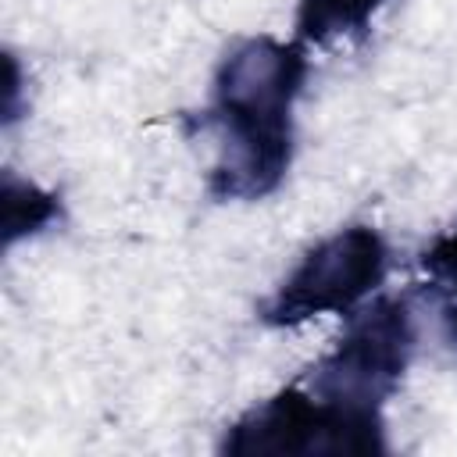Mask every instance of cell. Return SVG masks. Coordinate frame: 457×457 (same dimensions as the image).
Instances as JSON below:
<instances>
[{
  "label": "cell",
  "instance_id": "1",
  "mask_svg": "<svg viewBox=\"0 0 457 457\" xmlns=\"http://www.w3.org/2000/svg\"><path fill=\"white\" fill-rule=\"evenodd\" d=\"M307 82L300 43L250 36L218 71L207 125L218 132V161L207 175L214 200H261L293 164V104Z\"/></svg>",
  "mask_w": 457,
  "mask_h": 457
},
{
  "label": "cell",
  "instance_id": "2",
  "mask_svg": "<svg viewBox=\"0 0 457 457\" xmlns=\"http://www.w3.org/2000/svg\"><path fill=\"white\" fill-rule=\"evenodd\" d=\"M218 450L225 457H382V414L346 411L307 393L300 382L239 414Z\"/></svg>",
  "mask_w": 457,
  "mask_h": 457
},
{
  "label": "cell",
  "instance_id": "3",
  "mask_svg": "<svg viewBox=\"0 0 457 457\" xmlns=\"http://www.w3.org/2000/svg\"><path fill=\"white\" fill-rule=\"evenodd\" d=\"M414 314L407 300L382 296L357 314H350L336 346L314 361L296 382L346 411L382 414L386 400L403 382V371L414 357Z\"/></svg>",
  "mask_w": 457,
  "mask_h": 457
},
{
  "label": "cell",
  "instance_id": "4",
  "mask_svg": "<svg viewBox=\"0 0 457 457\" xmlns=\"http://www.w3.org/2000/svg\"><path fill=\"white\" fill-rule=\"evenodd\" d=\"M389 250L371 225H346L311 246L282 286L261 303V321L271 328L303 325L321 314H350L382 278Z\"/></svg>",
  "mask_w": 457,
  "mask_h": 457
},
{
  "label": "cell",
  "instance_id": "5",
  "mask_svg": "<svg viewBox=\"0 0 457 457\" xmlns=\"http://www.w3.org/2000/svg\"><path fill=\"white\" fill-rule=\"evenodd\" d=\"M0 236H4V250H11L18 239H32L39 236L46 225H54L61 218V196L18 179L14 171H4V186H0Z\"/></svg>",
  "mask_w": 457,
  "mask_h": 457
},
{
  "label": "cell",
  "instance_id": "6",
  "mask_svg": "<svg viewBox=\"0 0 457 457\" xmlns=\"http://www.w3.org/2000/svg\"><path fill=\"white\" fill-rule=\"evenodd\" d=\"M386 0H300L296 4V39L332 43L339 36H357L378 14Z\"/></svg>",
  "mask_w": 457,
  "mask_h": 457
},
{
  "label": "cell",
  "instance_id": "7",
  "mask_svg": "<svg viewBox=\"0 0 457 457\" xmlns=\"http://www.w3.org/2000/svg\"><path fill=\"white\" fill-rule=\"evenodd\" d=\"M421 271L446 296V303H457V225L421 250Z\"/></svg>",
  "mask_w": 457,
  "mask_h": 457
},
{
  "label": "cell",
  "instance_id": "8",
  "mask_svg": "<svg viewBox=\"0 0 457 457\" xmlns=\"http://www.w3.org/2000/svg\"><path fill=\"white\" fill-rule=\"evenodd\" d=\"M4 64H7V86H4V125H14V118L21 114V68L14 61V54H4Z\"/></svg>",
  "mask_w": 457,
  "mask_h": 457
}]
</instances>
